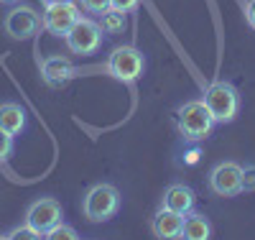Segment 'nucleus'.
I'll return each mask as SVG.
<instances>
[{
	"mask_svg": "<svg viewBox=\"0 0 255 240\" xmlns=\"http://www.w3.org/2000/svg\"><path fill=\"white\" fill-rule=\"evenodd\" d=\"M100 26L108 31V33H123V31H125V13L110 8L108 13L100 15Z\"/></svg>",
	"mask_w": 255,
	"mask_h": 240,
	"instance_id": "nucleus-15",
	"label": "nucleus"
},
{
	"mask_svg": "<svg viewBox=\"0 0 255 240\" xmlns=\"http://www.w3.org/2000/svg\"><path fill=\"white\" fill-rule=\"evenodd\" d=\"M0 128L15 138L26 128V110L15 102H3L0 105Z\"/></svg>",
	"mask_w": 255,
	"mask_h": 240,
	"instance_id": "nucleus-13",
	"label": "nucleus"
},
{
	"mask_svg": "<svg viewBox=\"0 0 255 240\" xmlns=\"http://www.w3.org/2000/svg\"><path fill=\"white\" fill-rule=\"evenodd\" d=\"M209 235H212V225L204 215H199V212L184 215V228H181L184 240H207Z\"/></svg>",
	"mask_w": 255,
	"mask_h": 240,
	"instance_id": "nucleus-14",
	"label": "nucleus"
},
{
	"mask_svg": "<svg viewBox=\"0 0 255 240\" xmlns=\"http://www.w3.org/2000/svg\"><path fill=\"white\" fill-rule=\"evenodd\" d=\"M194 202H197V197H194V192H191L186 184H171V187L163 192L161 207H168V210H174V212L186 215V212L194 210Z\"/></svg>",
	"mask_w": 255,
	"mask_h": 240,
	"instance_id": "nucleus-12",
	"label": "nucleus"
},
{
	"mask_svg": "<svg viewBox=\"0 0 255 240\" xmlns=\"http://www.w3.org/2000/svg\"><path fill=\"white\" fill-rule=\"evenodd\" d=\"M44 5H51V3H77V0H41Z\"/></svg>",
	"mask_w": 255,
	"mask_h": 240,
	"instance_id": "nucleus-23",
	"label": "nucleus"
},
{
	"mask_svg": "<svg viewBox=\"0 0 255 240\" xmlns=\"http://www.w3.org/2000/svg\"><path fill=\"white\" fill-rule=\"evenodd\" d=\"M67 46L72 54L77 56H90L102 46V38H105V28L97 23V20L87 18V15H79V20L67 31Z\"/></svg>",
	"mask_w": 255,
	"mask_h": 240,
	"instance_id": "nucleus-5",
	"label": "nucleus"
},
{
	"mask_svg": "<svg viewBox=\"0 0 255 240\" xmlns=\"http://www.w3.org/2000/svg\"><path fill=\"white\" fill-rule=\"evenodd\" d=\"M41 26H44V23H41V15L31 5H15L5 15V23H3L5 33L13 41H28V38H33Z\"/></svg>",
	"mask_w": 255,
	"mask_h": 240,
	"instance_id": "nucleus-7",
	"label": "nucleus"
},
{
	"mask_svg": "<svg viewBox=\"0 0 255 240\" xmlns=\"http://www.w3.org/2000/svg\"><path fill=\"white\" fill-rule=\"evenodd\" d=\"M153 235L161 238V240H176L181 238V228H184V215L181 212H174L168 207H161L156 215H153Z\"/></svg>",
	"mask_w": 255,
	"mask_h": 240,
	"instance_id": "nucleus-10",
	"label": "nucleus"
},
{
	"mask_svg": "<svg viewBox=\"0 0 255 240\" xmlns=\"http://www.w3.org/2000/svg\"><path fill=\"white\" fill-rule=\"evenodd\" d=\"M41 77H44V82L51 84V87H61L74 77V67H72V61L64 59V56H49L41 64Z\"/></svg>",
	"mask_w": 255,
	"mask_h": 240,
	"instance_id": "nucleus-11",
	"label": "nucleus"
},
{
	"mask_svg": "<svg viewBox=\"0 0 255 240\" xmlns=\"http://www.w3.org/2000/svg\"><path fill=\"white\" fill-rule=\"evenodd\" d=\"M140 0H110V8L113 10H120V13H133L138 8Z\"/></svg>",
	"mask_w": 255,
	"mask_h": 240,
	"instance_id": "nucleus-20",
	"label": "nucleus"
},
{
	"mask_svg": "<svg viewBox=\"0 0 255 240\" xmlns=\"http://www.w3.org/2000/svg\"><path fill=\"white\" fill-rule=\"evenodd\" d=\"M10 154H13V136H10V133H5V130L0 128V164L8 161V159H10Z\"/></svg>",
	"mask_w": 255,
	"mask_h": 240,
	"instance_id": "nucleus-19",
	"label": "nucleus"
},
{
	"mask_svg": "<svg viewBox=\"0 0 255 240\" xmlns=\"http://www.w3.org/2000/svg\"><path fill=\"white\" fill-rule=\"evenodd\" d=\"M61 223V205L54 197H41L36 202H31L28 212H26V225L38 235V238H46L49 230L54 225Z\"/></svg>",
	"mask_w": 255,
	"mask_h": 240,
	"instance_id": "nucleus-6",
	"label": "nucleus"
},
{
	"mask_svg": "<svg viewBox=\"0 0 255 240\" xmlns=\"http://www.w3.org/2000/svg\"><path fill=\"white\" fill-rule=\"evenodd\" d=\"M8 238H10V240H23V238H26V240H33V238H38V235H36L28 225H20V228H15L13 233H8Z\"/></svg>",
	"mask_w": 255,
	"mask_h": 240,
	"instance_id": "nucleus-21",
	"label": "nucleus"
},
{
	"mask_svg": "<svg viewBox=\"0 0 255 240\" xmlns=\"http://www.w3.org/2000/svg\"><path fill=\"white\" fill-rule=\"evenodd\" d=\"M49 240H77L79 238V233L72 228V225H64V223H59V225H54L51 230H49V235H46Z\"/></svg>",
	"mask_w": 255,
	"mask_h": 240,
	"instance_id": "nucleus-17",
	"label": "nucleus"
},
{
	"mask_svg": "<svg viewBox=\"0 0 255 240\" xmlns=\"http://www.w3.org/2000/svg\"><path fill=\"white\" fill-rule=\"evenodd\" d=\"M120 210V192L113 184H95L87 189V197H84V217L95 225H102L113 220Z\"/></svg>",
	"mask_w": 255,
	"mask_h": 240,
	"instance_id": "nucleus-2",
	"label": "nucleus"
},
{
	"mask_svg": "<svg viewBox=\"0 0 255 240\" xmlns=\"http://www.w3.org/2000/svg\"><path fill=\"white\" fill-rule=\"evenodd\" d=\"M245 15H248V20H250V28H255V0H250V3H248Z\"/></svg>",
	"mask_w": 255,
	"mask_h": 240,
	"instance_id": "nucleus-22",
	"label": "nucleus"
},
{
	"mask_svg": "<svg viewBox=\"0 0 255 240\" xmlns=\"http://www.w3.org/2000/svg\"><path fill=\"white\" fill-rule=\"evenodd\" d=\"M79 8L90 15H102L110 10V0H77Z\"/></svg>",
	"mask_w": 255,
	"mask_h": 240,
	"instance_id": "nucleus-16",
	"label": "nucleus"
},
{
	"mask_svg": "<svg viewBox=\"0 0 255 240\" xmlns=\"http://www.w3.org/2000/svg\"><path fill=\"white\" fill-rule=\"evenodd\" d=\"M240 174L243 166L238 161H220L209 171V187L220 197H235L240 194Z\"/></svg>",
	"mask_w": 255,
	"mask_h": 240,
	"instance_id": "nucleus-9",
	"label": "nucleus"
},
{
	"mask_svg": "<svg viewBox=\"0 0 255 240\" xmlns=\"http://www.w3.org/2000/svg\"><path fill=\"white\" fill-rule=\"evenodd\" d=\"M145 69V56L135 46H118L108 56V74L115 77L118 82L133 84L143 77Z\"/></svg>",
	"mask_w": 255,
	"mask_h": 240,
	"instance_id": "nucleus-4",
	"label": "nucleus"
},
{
	"mask_svg": "<svg viewBox=\"0 0 255 240\" xmlns=\"http://www.w3.org/2000/svg\"><path fill=\"white\" fill-rule=\"evenodd\" d=\"M240 192H245V194H253V192H255V164L243 166V174H240Z\"/></svg>",
	"mask_w": 255,
	"mask_h": 240,
	"instance_id": "nucleus-18",
	"label": "nucleus"
},
{
	"mask_svg": "<svg viewBox=\"0 0 255 240\" xmlns=\"http://www.w3.org/2000/svg\"><path fill=\"white\" fill-rule=\"evenodd\" d=\"M204 105L209 107V113L215 115L217 123H230V120H235L238 110H240V95L235 90V84H230V82H212L204 95H202Z\"/></svg>",
	"mask_w": 255,
	"mask_h": 240,
	"instance_id": "nucleus-3",
	"label": "nucleus"
},
{
	"mask_svg": "<svg viewBox=\"0 0 255 240\" xmlns=\"http://www.w3.org/2000/svg\"><path fill=\"white\" fill-rule=\"evenodd\" d=\"M79 15L82 8H77V3H51L41 15V23L54 36H67V31L79 20Z\"/></svg>",
	"mask_w": 255,
	"mask_h": 240,
	"instance_id": "nucleus-8",
	"label": "nucleus"
},
{
	"mask_svg": "<svg viewBox=\"0 0 255 240\" xmlns=\"http://www.w3.org/2000/svg\"><path fill=\"white\" fill-rule=\"evenodd\" d=\"M215 125H217V120L209 113L204 100H189L176 113V128H179L181 138L189 141V143H199V141L209 138Z\"/></svg>",
	"mask_w": 255,
	"mask_h": 240,
	"instance_id": "nucleus-1",
	"label": "nucleus"
},
{
	"mask_svg": "<svg viewBox=\"0 0 255 240\" xmlns=\"http://www.w3.org/2000/svg\"><path fill=\"white\" fill-rule=\"evenodd\" d=\"M3 5H13V3H18V0H0Z\"/></svg>",
	"mask_w": 255,
	"mask_h": 240,
	"instance_id": "nucleus-24",
	"label": "nucleus"
}]
</instances>
